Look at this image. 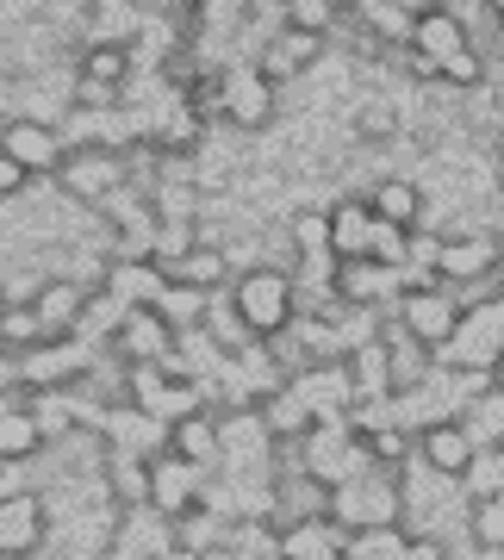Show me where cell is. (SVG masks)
<instances>
[{"mask_svg":"<svg viewBox=\"0 0 504 560\" xmlns=\"http://www.w3.org/2000/svg\"><path fill=\"white\" fill-rule=\"evenodd\" d=\"M94 361H101L94 342L50 337V342H38V349L13 355V374H20V393H57V386H81V381H87V374H94Z\"/></svg>","mask_w":504,"mask_h":560,"instance_id":"cell-4","label":"cell"},{"mask_svg":"<svg viewBox=\"0 0 504 560\" xmlns=\"http://www.w3.org/2000/svg\"><path fill=\"white\" fill-rule=\"evenodd\" d=\"M349 374H355V405L362 399H392V361H386V324L380 337L362 342L355 355H349Z\"/></svg>","mask_w":504,"mask_h":560,"instance_id":"cell-28","label":"cell"},{"mask_svg":"<svg viewBox=\"0 0 504 560\" xmlns=\"http://www.w3.org/2000/svg\"><path fill=\"white\" fill-rule=\"evenodd\" d=\"M367 467H374V460H367L362 436H355L349 423H318V430L300 442V474L305 480H318L324 492L349 486L355 474H367Z\"/></svg>","mask_w":504,"mask_h":560,"instance_id":"cell-5","label":"cell"},{"mask_svg":"<svg viewBox=\"0 0 504 560\" xmlns=\"http://www.w3.org/2000/svg\"><path fill=\"white\" fill-rule=\"evenodd\" d=\"M256 418H262L268 442H305L318 423H312V411L300 405V393L293 386H281V393H268L262 405H256Z\"/></svg>","mask_w":504,"mask_h":560,"instance_id":"cell-27","label":"cell"},{"mask_svg":"<svg viewBox=\"0 0 504 560\" xmlns=\"http://www.w3.org/2000/svg\"><path fill=\"white\" fill-rule=\"evenodd\" d=\"M492 168H499V187H504V143H499V156H492Z\"/></svg>","mask_w":504,"mask_h":560,"instance_id":"cell-45","label":"cell"},{"mask_svg":"<svg viewBox=\"0 0 504 560\" xmlns=\"http://www.w3.org/2000/svg\"><path fill=\"white\" fill-rule=\"evenodd\" d=\"M473 44V32H467V20L455 13V7H436V13H418L411 20V38H405V69L418 81H436V62L455 57V50H467Z\"/></svg>","mask_w":504,"mask_h":560,"instance_id":"cell-8","label":"cell"},{"mask_svg":"<svg viewBox=\"0 0 504 560\" xmlns=\"http://www.w3.org/2000/svg\"><path fill=\"white\" fill-rule=\"evenodd\" d=\"M224 541H231V517L212 504H194L187 517H175V548H187V555H219Z\"/></svg>","mask_w":504,"mask_h":560,"instance_id":"cell-29","label":"cell"},{"mask_svg":"<svg viewBox=\"0 0 504 560\" xmlns=\"http://www.w3.org/2000/svg\"><path fill=\"white\" fill-rule=\"evenodd\" d=\"M143 25H150V0H87L81 44H119V50H131Z\"/></svg>","mask_w":504,"mask_h":560,"instance_id":"cell-18","label":"cell"},{"mask_svg":"<svg viewBox=\"0 0 504 560\" xmlns=\"http://www.w3.org/2000/svg\"><path fill=\"white\" fill-rule=\"evenodd\" d=\"M200 330H206L212 342H219L224 355H237L243 342H256V337H249V324L237 318V305H231V293H212V300H206V324H200Z\"/></svg>","mask_w":504,"mask_h":560,"instance_id":"cell-34","label":"cell"},{"mask_svg":"<svg viewBox=\"0 0 504 560\" xmlns=\"http://www.w3.org/2000/svg\"><path fill=\"white\" fill-rule=\"evenodd\" d=\"M101 448L106 455H138V460H156V455H168V423H156L150 411H138L131 399H119V405H106V418H101Z\"/></svg>","mask_w":504,"mask_h":560,"instance_id":"cell-13","label":"cell"},{"mask_svg":"<svg viewBox=\"0 0 504 560\" xmlns=\"http://www.w3.org/2000/svg\"><path fill=\"white\" fill-rule=\"evenodd\" d=\"M286 243L293 256H330V206H300L286 219Z\"/></svg>","mask_w":504,"mask_h":560,"instance_id":"cell-33","label":"cell"},{"mask_svg":"<svg viewBox=\"0 0 504 560\" xmlns=\"http://www.w3.org/2000/svg\"><path fill=\"white\" fill-rule=\"evenodd\" d=\"M399 125V113H392V101H367L362 106V138H386Z\"/></svg>","mask_w":504,"mask_h":560,"instance_id":"cell-40","label":"cell"},{"mask_svg":"<svg viewBox=\"0 0 504 560\" xmlns=\"http://www.w3.org/2000/svg\"><path fill=\"white\" fill-rule=\"evenodd\" d=\"M473 436H467L455 418H443V423H430V430H418V460H424L436 480H467V467H473Z\"/></svg>","mask_w":504,"mask_h":560,"instance_id":"cell-19","label":"cell"},{"mask_svg":"<svg viewBox=\"0 0 504 560\" xmlns=\"http://www.w3.org/2000/svg\"><path fill=\"white\" fill-rule=\"evenodd\" d=\"M101 560H150V555H138V548H125V541H106V555Z\"/></svg>","mask_w":504,"mask_h":560,"instance_id":"cell-42","label":"cell"},{"mask_svg":"<svg viewBox=\"0 0 504 560\" xmlns=\"http://www.w3.org/2000/svg\"><path fill=\"white\" fill-rule=\"evenodd\" d=\"M330 523H337L343 536H362V529H392V523H405L399 474L367 467V474H355L349 486H337V492H330Z\"/></svg>","mask_w":504,"mask_h":560,"instance_id":"cell-2","label":"cell"},{"mask_svg":"<svg viewBox=\"0 0 504 560\" xmlns=\"http://www.w3.org/2000/svg\"><path fill=\"white\" fill-rule=\"evenodd\" d=\"M392 324H399L411 342H424L430 355H443L448 337H455V324H461V300L448 293L443 280H436V287H411V293L392 305Z\"/></svg>","mask_w":504,"mask_h":560,"instance_id":"cell-6","label":"cell"},{"mask_svg":"<svg viewBox=\"0 0 504 560\" xmlns=\"http://www.w3.org/2000/svg\"><path fill=\"white\" fill-rule=\"evenodd\" d=\"M38 342H50V337H44V324H38L32 305H0V349H7V355H25V349H38Z\"/></svg>","mask_w":504,"mask_h":560,"instance_id":"cell-35","label":"cell"},{"mask_svg":"<svg viewBox=\"0 0 504 560\" xmlns=\"http://www.w3.org/2000/svg\"><path fill=\"white\" fill-rule=\"evenodd\" d=\"M473 436V448H504V393L499 386H485L480 399L461 405V418H455Z\"/></svg>","mask_w":504,"mask_h":560,"instance_id":"cell-30","label":"cell"},{"mask_svg":"<svg viewBox=\"0 0 504 560\" xmlns=\"http://www.w3.org/2000/svg\"><path fill=\"white\" fill-rule=\"evenodd\" d=\"M330 50V38L324 32H305V25H281L274 38L262 44V57H256V69H262L274 88H286V81H300L305 69H318V57Z\"/></svg>","mask_w":504,"mask_h":560,"instance_id":"cell-15","label":"cell"},{"mask_svg":"<svg viewBox=\"0 0 504 560\" xmlns=\"http://www.w3.org/2000/svg\"><path fill=\"white\" fill-rule=\"evenodd\" d=\"M162 287H168V275H162L156 261H125V256H113L106 261V293L119 305H156L162 300Z\"/></svg>","mask_w":504,"mask_h":560,"instance_id":"cell-23","label":"cell"},{"mask_svg":"<svg viewBox=\"0 0 504 560\" xmlns=\"http://www.w3.org/2000/svg\"><path fill=\"white\" fill-rule=\"evenodd\" d=\"M504 355V293H485L480 305H467L448 349L436 355V368H455V374H492Z\"/></svg>","mask_w":504,"mask_h":560,"instance_id":"cell-3","label":"cell"},{"mask_svg":"<svg viewBox=\"0 0 504 560\" xmlns=\"http://www.w3.org/2000/svg\"><path fill=\"white\" fill-rule=\"evenodd\" d=\"M0 150L20 162L32 180H57V168H62V156H69V143H62V131L50 119H7L0 125Z\"/></svg>","mask_w":504,"mask_h":560,"instance_id":"cell-10","label":"cell"},{"mask_svg":"<svg viewBox=\"0 0 504 560\" xmlns=\"http://www.w3.org/2000/svg\"><path fill=\"white\" fill-rule=\"evenodd\" d=\"M362 448H367V460H374V467H386V474H399L405 460L418 455V436H411V430H399V423H386V430L362 436Z\"/></svg>","mask_w":504,"mask_h":560,"instance_id":"cell-37","label":"cell"},{"mask_svg":"<svg viewBox=\"0 0 504 560\" xmlns=\"http://www.w3.org/2000/svg\"><path fill=\"white\" fill-rule=\"evenodd\" d=\"M367 212L380 224H392V231H418V224L430 219V194L418 187L411 175H380V180H367Z\"/></svg>","mask_w":504,"mask_h":560,"instance_id":"cell-17","label":"cell"},{"mask_svg":"<svg viewBox=\"0 0 504 560\" xmlns=\"http://www.w3.org/2000/svg\"><path fill=\"white\" fill-rule=\"evenodd\" d=\"M206 480H212V474H206V467H194V460H181L175 448H168V455H156V460H150V511H156V517H168V523L187 517V511L200 504Z\"/></svg>","mask_w":504,"mask_h":560,"instance_id":"cell-14","label":"cell"},{"mask_svg":"<svg viewBox=\"0 0 504 560\" xmlns=\"http://www.w3.org/2000/svg\"><path fill=\"white\" fill-rule=\"evenodd\" d=\"M162 560H206V555H187V548H168Z\"/></svg>","mask_w":504,"mask_h":560,"instance_id":"cell-43","label":"cell"},{"mask_svg":"<svg viewBox=\"0 0 504 560\" xmlns=\"http://www.w3.org/2000/svg\"><path fill=\"white\" fill-rule=\"evenodd\" d=\"M206 300H212V293H200V287H181V280H168V287H162V300L150 305V312H156V318L168 324L175 337H181V330H200V324H206Z\"/></svg>","mask_w":504,"mask_h":560,"instance_id":"cell-31","label":"cell"},{"mask_svg":"<svg viewBox=\"0 0 504 560\" xmlns=\"http://www.w3.org/2000/svg\"><path fill=\"white\" fill-rule=\"evenodd\" d=\"M25 187H32V175H25L20 162L7 156V150H0V206H7V200H20Z\"/></svg>","mask_w":504,"mask_h":560,"instance_id":"cell-41","label":"cell"},{"mask_svg":"<svg viewBox=\"0 0 504 560\" xmlns=\"http://www.w3.org/2000/svg\"><path fill=\"white\" fill-rule=\"evenodd\" d=\"M367 243H374V212H367L362 194L330 200V256L337 261H367Z\"/></svg>","mask_w":504,"mask_h":560,"instance_id":"cell-21","label":"cell"},{"mask_svg":"<svg viewBox=\"0 0 504 560\" xmlns=\"http://www.w3.org/2000/svg\"><path fill=\"white\" fill-rule=\"evenodd\" d=\"M168 448H175L181 460H194V467H206V474H219V460H224V442H219V411L181 418L175 430H168Z\"/></svg>","mask_w":504,"mask_h":560,"instance_id":"cell-25","label":"cell"},{"mask_svg":"<svg viewBox=\"0 0 504 560\" xmlns=\"http://www.w3.org/2000/svg\"><path fill=\"white\" fill-rule=\"evenodd\" d=\"M485 75H492V57H485L480 44H467V50L436 62V81L443 88H485Z\"/></svg>","mask_w":504,"mask_h":560,"instance_id":"cell-39","label":"cell"},{"mask_svg":"<svg viewBox=\"0 0 504 560\" xmlns=\"http://www.w3.org/2000/svg\"><path fill=\"white\" fill-rule=\"evenodd\" d=\"M138 75L131 69V50L119 44H81L75 50V81L81 88H106V94H125V81Z\"/></svg>","mask_w":504,"mask_h":560,"instance_id":"cell-24","label":"cell"},{"mask_svg":"<svg viewBox=\"0 0 504 560\" xmlns=\"http://www.w3.org/2000/svg\"><path fill=\"white\" fill-rule=\"evenodd\" d=\"M281 113V88L256 69V62H224V113L219 125L231 131H268Z\"/></svg>","mask_w":504,"mask_h":560,"instance_id":"cell-7","label":"cell"},{"mask_svg":"<svg viewBox=\"0 0 504 560\" xmlns=\"http://www.w3.org/2000/svg\"><path fill=\"white\" fill-rule=\"evenodd\" d=\"M286 386L300 393L312 423H343L349 405H355V374H349V361H312V368H300Z\"/></svg>","mask_w":504,"mask_h":560,"instance_id":"cell-11","label":"cell"},{"mask_svg":"<svg viewBox=\"0 0 504 560\" xmlns=\"http://www.w3.org/2000/svg\"><path fill=\"white\" fill-rule=\"evenodd\" d=\"M38 455H44V430L32 423V411L25 405L0 411V467L7 460H38Z\"/></svg>","mask_w":504,"mask_h":560,"instance_id":"cell-32","label":"cell"},{"mask_svg":"<svg viewBox=\"0 0 504 560\" xmlns=\"http://www.w3.org/2000/svg\"><path fill=\"white\" fill-rule=\"evenodd\" d=\"M106 355H119L125 368H162V361L175 355V330H168L150 305H138V312H125L119 337L106 342Z\"/></svg>","mask_w":504,"mask_h":560,"instance_id":"cell-16","label":"cell"},{"mask_svg":"<svg viewBox=\"0 0 504 560\" xmlns=\"http://www.w3.org/2000/svg\"><path fill=\"white\" fill-rule=\"evenodd\" d=\"M168 280H181V287H200V293H224V287H231V256H224V243L200 237L181 261H175V268H168Z\"/></svg>","mask_w":504,"mask_h":560,"instance_id":"cell-26","label":"cell"},{"mask_svg":"<svg viewBox=\"0 0 504 560\" xmlns=\"http://www.w3.org/2000/svg\"><path fill=\"white\" fill-rule=\"evenodd\" d=\"M50 548V504L44 492L0 499V560H38Z\"/></svg>","mask_w":504,"mask_h":560,"instance_id":"cell-12","label":"cell"},{"mask_svg":"<svg viewBox=\"0 0 504 560\" xmlns=\"http://www.w3.org/2000/svg\"><path fill=\"white\" fill-rule=\"evenodd\" d=\"M467 536L480 555H504V499H473L467 504Z\"/></svg>","mask_w":504,"mask_h":560,"instance_id":"cell-36","label":"cell"},{"mask_svg":"<svg viewBox=\"0 0 504 560\" xmlns=\"http://www.w3.org/2000/svg\"><path fill=\"white\" fill-rule=\"evenodd\" d=\"M349 536L330 517H305V523H281V560H343Z\"/></svg>","mask_w":504,"mask_h":560,"instance_id":"cell-22","label":"cell"},{"mask_svg":"<svg viewBox=\"0 0 504 560\" xmlns=\"http://www.w3.org/2000/svg\"><path fill=\"white\" fill-rule=\"evenodd\" d=\"M81 305H87V287L69 280V275H44V287L32 293V312H38L44 337H75Z\"/></svg>","mask_w":504,"mask_h":560,"instance_id":"cell-20","label":"cell"},{"mask_svg":"<svg viewBox=\"0 0 504 560\" xmlns=\"http://www.w3.org/2000/svg\"><path fill=\"white\" fill-rule=\"evenodd\" d=\"M224 293H231L237 318L249 324V337H256V342L286 337V330H293V318H300V312H293V275L262 268V261H256V268H237Z\"/></svg>","mask_w":504,"mask_h":560,"instance_id":"cell-1","label":"cell"},{"mask_svg":"<svg viewBox=\"0 0 504 560\" xmlns=\"http://www.w3.org/2000/svg\"><path fill=\"white\" fill-rule=\"evenodd\" d=\"M405 548H411V529L392 523V529H362V536H349L343 560H405Z\"/></svg>","mask_w":504,"mask_h":560,"instance_id":"cell-38","label":"cell"},{"mask_svg":"<svg viewBox=\"0 0 504 560\" xmlns=\"http://www.w3.org/2000/svg\"><path fill=\"white\" fill-rule=\"evenodd\" d=\"M492 386H499V393H504V355H499V368H492Z\"/></svg>","mask_w":504,"mask_h":560,"instance_id":"cell-44","label":"cell"},{"mask_svg":"<svg viewBox=\"0 0 504 560\" xmlns=\"http://www.w3.org/2000/svg\"><path fill=\"white\" fill-rule=\"evenodd\" d=\"M125 180H131V168H125L119 150H69L62 168H57V187L75 206H87V212H94L101 200H113Z\"/></svg>","mask_w":504,"mask_h":560,"instance_id":"cell-9","label":"cell"}]
</instances>
